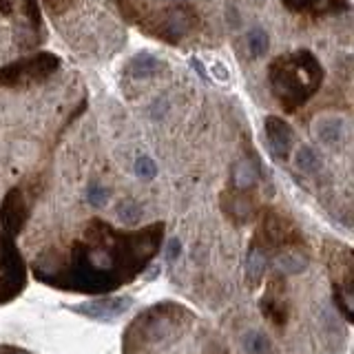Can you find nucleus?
I'll use <instances>...</instances> for the list:
<instances>
[{"mask_svg": "<svg viewBox=\"0 0 354 354\" xmlns=\"http://www.w3.org/2000/svg\"><path fill=\"white\" fill-rule=\"evenodd\" d=\"M164 224H153L140 233L118 235L109 224L93 220L85 244L74 248L67 288L87 293H109L144 270L160 248Z\"/></svg>", "mask_w": 354, "mask_h": 354, "instance_id": "nucleus-1", "label": "nucleus"}, {"mask_svg": "<svg viewBox=\"0 0 354 354\" xmlns=\"http://www.w3.org/2000/svg\"><path fill=\"white\" fill-rule=\"evenodd\" d=\"M273 96L286 111H295L306 104L321 87L324 69L310 51L301 49L295 54L279 56L268 69Z\"/></svg>", "mask_w": 354, "mask_h": 354, "instance_id": "nucleus-2", "label": "nucleus"}, {"mask_svg": "<svg viewBox=\"0 0 354 354\" xmlns=\"http://www.w3.org/2000/svg\"><path fill=\"white\" fill-rule=\"evenodd\" d=\"M60 67V58L54 54H36L31 58L12 62L0 69V85L3 87H27L34 82L47 80Z\"/></svg>", "mask_w": 354, "mask_h": 354, "instance_id": "nucleus-3", "label": "nucleus"}, {"mask_svg": "<svg viewBox=\"0 0 354 354\" xmlns=\"http://www.w3.org/2000/svg\"><path fill=\"white\" fill-rule=\"evenodd\" d=\"M27 284L25 262L14 244V237L0 233V304L12 301Z\"/></svg>", "mask_w": 354, "mask_h": 354, "instance_id": "nucleus-4", "label": "nucleus"}, {"mask_svg": "<svg viewBox=\"0 0 354 354\" xmlns=\"http://www.w3.org/2000/svg\"><path fill=\"white\" fill-rule=\"evenodd\" d=\"M140 25L144 31H149L151 36L164 40V43L175 45L195 29L197 16L191 7H175V9H166L160 18L140 20Z\"/></svg>", "mask_w": 354, "mask_h": 354, "instance_id": "nucleus-5", "label": "nucleus"}, {"mask_svg": "<svg viewBox=\"0 0 354 354\" xmlns=\"http://www.w3.org/2000/svg\"><path fill=\"white\" fill-rule=\"evenodd\" d=\"M29 220V206L25 202V195L20 189H12L3 204H0V224H3V231L7 235H18L25 228Z\"/></svg>", "mask_w": 354, "mask_h": 354, "instance_id": "nucleus-6", "label": "nucleus"}, {"mask_svg": "<svg viewBox=\"0 0 354 354\" xmlns=\"http://www.w3.org/2000/svg\"><path fill=\"white\" fill-rule=\"evenodd\" d=\"M264 129L268 135L270 151L275 153V158L288 160V155L293 151V144H295V133L290 129V124L277 116H268L264 122Z\"/></svg>", "mask_w": 354, "mask_h": 354, "instance_id": "nucleus-7", "label": "nucleus"}, {"mask_svg": "<svg viewBox=\"0 0 354 354\" xmlns=\"http://www.w3.org/2000/svg\"><path fill=\"white\" fill-rule=\"evenodd\" d=\"M133 301L129 297H116V299H96V301H85V304L74 306L71 310L78 315H85L89 319H116L124 315L131 308Z\"/></svg>", "mask_w": 354, "mask_h": 354, "instance_id": "nucleus-8", "label": "nucleus"}, {"mask_svg": "<svg viewBox=\"0 0 354 354\" xmlns=\"http://www.w3.org/2000/svg\"><path fill=\"white\" fill-rule=\"evenodd\" d=\"M295 14H339L348 12V0H281Z\"/></svg>", "mask_w": 354, "mask_h": 354, "instance_id": "nucleus-9", "label": "nucleus"}, {"mask_svg": "<svg viewBox=\"0 0 354 354\" xmlns=\"http://www.w3.org/2000/svg\"><path fill=\"white\" fill-rule=\"evenodd\" d=\"M257 177H259V171L253 162L248 160H242L233 166V173H231V182H233V189L235 191H248L253 189L257 184Z\"/></svg>", "mask_w": 354, "mask_h": 354, "instance_id": "nucleus-10", "label": "nucleus"}, {"mask_svg": "<svg viewBox=\"0 0 354 354\" xmlns=\"http://www.w3.org/2000/svg\"><path fill=\"white\" fill-rule=\"evenodd\" d=\"M315 133L319 142L324 144H335L341 135H343V122L337 120V118H324L315 124Z\"/></svg>", "mask_w": 354, "mask_h": 354, "instance_id": "nucleus-11", "label": "nucleus"}, {"mask_svg": "<svg viewBox=\"0 0 354 354\" xmlns=\"http://www.w3.org/2000/svg\"><path fill=\"white\" fill-rule=\"evenodd\" d=\"M266 273V255L262 253V248L253 244L251 253H248V266H246V275L251 284H259V279Z\"/></svg>", "mask_w": 354, "mask_h": 354, "instance_id": "nucleus-12", "label": "nucleus"}, {"mask_svg": "<svg viewBox=\"0 0 354 354\" xmlns=\"http://www.w3.org/2000/svg\"><path fill=\"white\" fill-rule=\"evenodd\" d=\"M242 348L246 354H268L270 352V339L266 332L251 330L242 337Z\"/></svg>", "mask_w": 354, "mask_h": 354, "instance_id": "nucleus-13", "label": "nucleus"}, {"mask_svg": "<svg viewBox=\"0 0 354 354\" xmlns=\"http://www.w3.org/2000/svg\"><path fill=\"white\" fill-rule=\"evenodd\" d=\"M160 65H162V62L155 56H151V54H138V56L133 58V62H131V74L135 78H149V76H153L155 71L160 69Z\"/></svg>", "mask_w": 354, "mask_h": 354, "instance_id": "nucleus-14", "label": "nucleus"}, {"mask_svg": "<svg viewBox=\"0 0 354 354\" xmlns=\"http://www.w3.org/2000/svg\"><path fill=\"white\" fill-rule=\"evenodd\" d=\"M251 213H253V200L244 191H237L235 195H231V211H228V215L235 217L237 222H244L251 217Z\"/></svg>", "mask_w": 354, "mask_h": 354, "instance_id": "nucleus-15", "label": "nucleus"}, {"mask_svg": "<svg viewBox=\"0 0 354 354\" xmlns=\"http://www.w3.org/2000/svg\"><path fill=\"white\" fill-rule=\"evenodd\" d=\"M118 217H120V222L135 226L142 220V206L138 202H133V200H124V202L118 204Z\"/></svg>", "mask_w": 354, "mask_h": 354, "instance_id": "nucleus-16", "label": "nucleus"}, {"mask_svg": "<svg viewBox=\"0 0 354 354\" xmlns=\"http://www.w3.org/2000/svg\"><path fill=\"white\" fill-rule=\"evenodd\" d=\"M295 164H297V169H301V171L315 173L319 169V158H317V153L312 151L310 147H301V149H297Z\"/></svg>", "mask_w": 354, "mask_h": 354, "instance_id": "nucleus-17", "label": "nucleus"}, {"mask_svg": "<svg viewBox=\"0 0 354 354\" xmlns=\"http://www.w3.org/2000/svg\"><path fill=\"white\" fill-rule=\"evenodd\" d=\"M248 49L255 58H262L268 51V34L264 29H251L248 31Z\"/></svg>", "mask_w": 354, "mask_h": 354, "instance_id": "nucleus-18", "label": "nucleus"}, {"mask_svg": "<svg viewBox=\"0 0 354 354\" xmlns=\"http://www.w3.org/2000/svg\"><path fill=\"white\" fill-rule=\"evenodd\" d=\"M279 268L288 275H295V273H301V270L306 268V259L295 255V253H286L284 257H279Z\"/></svg>", "mask_w": 354, "mask_h": 354, "instance_id": "nucleus-19", "label": "nucleus"}, {"mask_svg": "<svg viewBox=\"0 0 354 354\" xmlns=\"http://www.w3.org/2000/svg\"><path fill=\"white\" fill-rule=\"evenodd\" d=\"M135 175L142 177V180H153L158 175V164H155L149 155H142V158L135 160Z\"/></svg>", "mask_w": 354, "mask_h": 354, "instance_id": "nucleus-20", "label": "nucleus"}, {"mask_svg": "<svg viewBox=\"0 0 354 354\" xmlns=\"http://www.w3.org/2000/svg\"><path fill=\"white\" fill-rule=\"evenodd\" d=\"M122 16L129 20V23H140L142 20V9L138 5V0H116Z\"/></svg>", "mask_w": 354, "mask_h": 354, "instance_id": "nucleus-21", "label": "nucleus"}, {"mask_svg": "<svg viewBox=\"0 0 354 354\" xmlns=\"http://www.w3.org/2000/svg\"><path fill=\"white\" fill-rule=\"evenodd\" d=\"M87 200L91 206H104L109 200V191L100 184H91L87 189Z\"/></svg>", "mask_w": 354, "mask_h": 354, "instance_id": "nucleus-22", "label": "nucleus"}, {"mask_svg": "<svg viewBox=\"0 0 354 354\" xmlns=\"http://www.w3.org/2000/svg\"><path fill=\"white\" fill-rule=\"evenodd\" d=\"M180 253H182V242L180 239H171L169 251H166V259H169V262H175V259L180 257Z\"/></svg>", "mask_w": 354, "mask_h": 354, "instance_id": "nucleus-23", "label": "nucleus"}, {"mask_svg": "<svg viewBox=\"0 0 354 354\" xmlns=\"http://www.w3.org/2000/svg\"><path fill=\"white\" fill-rule=\"evenodd\" d=\"M47 7L51 9V12H56V14H62L65 9L71 5V0H45Z\"/></svg>", "mask_w": 354, "mask_h": 354, "instance_id": "nucleus-24", "label": "nucleus"}, {"mask_svg": "<svg viewBox=\"0 0 354 354\" xmlns=\"http://www.w3.org/2000/svg\"><path fill=\"white\" fill-rule=\"evenodd\" d=\"M211 71H213V74H215L217 78H220L222 82H226V80H228V71L224 69L222 62H215V65L211 67Z\"/></svg>", "mask_w": 354, "mask_h": 354, "instance_id": "nucleus-25", "label": "nucleus"}, {"mask_svg": "<svg viewBox=\"0 0 354 354\" xmlns=\"http://www.w3.org/2000/svg\"><path fill=\"white\" fill-rule=\"evenodd\" d=\"M3 354H29V352H25V350H14V348H5Z\"/></svg>", "mask_w": 354, "mask_h": 354, "instance_id": "nucleus-26", "label": "nucleus"}, {"mask_svg": "<svg viewBox=\"0 0 354 354\" xmlns=\"http://www.w3.org/2000/svg\"><path fill=\"white\" fill-rule=\"evenodd\" d=\"M3 352H5V348H0V354H3Z\"/></svg>", "mask_w": 354, "mask_h": 354, "instance_id": "nucleus-27", "label": "nucleus"}, {"mask_svg": "<svg viewBox=\"0 0 354 354\" xmlns=\"http://www.w3.org/2000/svg\"><path fill=\"white\" fill-rule=\"evenodd\" d=\"M177 3H182V0H177Z\"/></svg>", "mask_w": 354, "mask_h": 354, "instance_id": "nucleus-28", "label": "nucleus"}]
</instances>
